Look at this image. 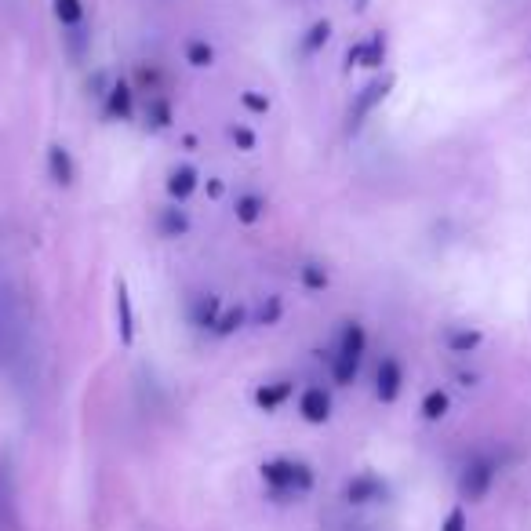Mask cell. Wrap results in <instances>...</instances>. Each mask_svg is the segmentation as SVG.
Wrapping results in <instances>:
<instances>
[{
	"label": "cell",
	"instance_id": "30bf717a",
	"mask_svg": "<svg viewBox=\"0 0 531 531\" xmlns=\"http://www.w3.org/2000/svg\"><path fill=\"white\" fill-rule=\"evenodd\" d=\"M190 317L197 328H215V321H219V295H197Z\"/></svg>",
	"mask_w": 531,
	"mask_h": 531
},
{
	"label": "cell",
	"instance_id": "f1b7e54d",
	"mask_svg": "<svg viewBox=\"0 0 531 531\" xmlns=\"http://www.w3.org/2000/svg\"><path fill=\"white\" fill-rule=\"evenodd\" d=\"M233 139H237L241 150H251V146H255V135H251L248 128H233Z\"/></svg>",
	"mask_w": 531,
	"mask_h": 531
},
{
	"label": "cell",
	"instance_id": "8fae6325",
	"mask_svg": "<svg viewBox=\"0 0 531 531\" xmlns=\"http://www.w3.org/2000/svg\"><path fill=\"white\" fill-rule=\"evenodd\" d=\"M106 113L113 121H128L131 117V88L128 84H113L110 95H106Z\"/></svg>",
	"mask_w": 531,
	"mask_h": 531
},
{
	"label": "cell",
	"instance_id": "603a6c76",
	"mask_svg": "<svg viewBox=\"0 0 531 531\" xmlns=\"http://www.w3.org/2000/svg\"><path fill=\"white\" fill-rule=\"evenodd\" d=\"M150 121H153V128H168V124H171L168 102H164V99H153L150 102Z\"/></svg>",
	"mask_w": 531,
	"mask_h": 531
},
{
	"label": "cell",
	"instance_id": "2e32d148",
	"mask_svg": "<svg viewBox=\"0 0 531 531\" xmlns=\"http://www.w3.org/2000/svg\"><path fill=\"white\" fill-rule=\"evenodd\" d=\"M55 19L62 22V26H81L84 19V8H81V0H55Z\"/></svg>",
	"mask_w": 531,
	"mask_h": 531
},
{
	"label": "cell",
	"instance_id": "ac0fdd59",
	"mask_svg": "<svg viewBox=\"0 0 531 531\" xmlns=\"http://www.w3.org/2000/svg\"><path fill=\"white\" fill-rule=\"evenodd\" d=\"M422 415H426L430 422L444 419V415H448V393H441V390L426 393V401H422Z\"/></svg>",
	"mask_w": 531,
	"mask_h": 531
},
{
	"label": "cell",
	"instance_id": "52a82bcc",
	"mask_svg": "<svg viewBox=\"0 0 531 531\" xmlns=\"http://www.w3.org/2000/svg\"><path fill=\"white\" fill-rule=\"evenodd\" d=\"M346 499L350 502H375V499H386V484L379 481V477H371V473H361V477H353L350 484H346Z\"/></svg>",
	"mask_w": 531,
	"mask_h": 531
},
{
	"label": "cell",
	"instance_id": "44dd1931",
	"mask_svg": "<svg viewBox=\"0 0 531 531\" xmlns=\"http://www.w3.org/2000/svg\"><path fill=\"white\" fill-rule=\"evenodd\" d=\"M262 215V201L255 197V193H248V197H241L237 201V219L241 222H255Z\"/></svg>",
	"mask_w": 531,
	"mask_h": 531
},
{
	"label": "cell",
	"instance_id": "7c38bea8",
	"mask_svg": "<svg viewBox=\"0 0 531 531\" xmlns=\"http://www.w3.org/2000/svg\"><path fill=\"white\" fill-rule=\"evenodd\" d=\"M48 171H51V179L59 182V186H70V182H73V161H70V153L62 150V146H51V150H48Z\"/></svg>",
	"mask_w": 531,
	"mask_h": 531
},
{
	"label": "cell",
	"instance_id": "277c9868",
	"mask_svg": "<svg viewBox=\"0 0 531 531\" xmlns=\"http://www.w3.org/2000/svg\"><path fill=\"white\" fill-rule=\"evenodd\" d=\"M491 481H495V462H491V459H473L470 466L462 470V477H459L462 499H470V502L484 499V495H488V488H491Z\"/></svg>",
	"mask_w": 531,
	"mask_h": 531
},
{
	"label": "cell",
	"instance_id": "f546056e",
	"mask_svg": "<svg viewBox=\"0 0 531 531\" xmlns=\"http://www.w3.org/2000/svg\"><path fill=\"white\" fill-rule=\"evenodd\" d=\"M0 350H4V310H0Z\"/></svg>",
	"mask_w": 531,
	"mask_h": 531
},
{
	"label": "cell",
	"instance_id": "7a4b0ae2",
	"mask_svg": "<svg viewBox=\"0 0 531 531\" xmlns=\"http://www.w3.org/2000/svg\"><path fill=\"white\" fill-rule=\"evenodd\" d=\"M262 481L270 484L277 495H306V491L313 488V473H310V466H302V462L277 459L262 466Z\"/></svg>",
	"mask_w": 531,
	"mask_h": 531
},
{
	"label": "cell",
	"instance_id": "d4e9b609",
	"mask_svg": "<svg viewBox=\"0 0 531 531\" xmlns=\"http://www.w3.org/2000/svg\"><path fill=\"white\" fill-rule=\"evenodd\" d=\"M302 281H306V288H324V284H328V277H324L317 266H302Z\"/></svg>",
	"mask_w": 531,
	"mask_h": 531
},
{
	"label": "cell",
	"instance_id": "4316f807",
	"mask_svg": "<svg viewBox=\"0 0 531 531\" xmlns=\"http://www.w3.org/2000/svg\"><path fill=\"white\" fill-rule=\"evenodd\" d=\"M8 510H11V499H8V488H4V477H0V528L8 524Z\"/></svg>",
	"mask_w": 531,
	"mask_h": 531
},
{
	"label": "cell",
	"instance_id": "3957f363",
	"mask_svg": "<svg viewBox=\"0 0 531 531\" xmlns=\"http://www.w3.org/2000/svg\"><path fill=\"white\" fill-rule=\"evenodd\" d=\"M390 88H393V77H375V81H368L357 91V99L350 106V131H361V124L368 121V113L390 95Z\"/></svg>",
	"mask_w": 531,
	"mask_h": 531
},
{
	"label": "cell",
	"instance_id": "484cf974",
	"mask_svg": "<svg viewBox=\"0 0 531 531\" xmlns=\"http://www.w3.org/2000/svg\"><path fill=\"white\" fill-rule=\"evenodd\" d=\"M277 317H281V302L270 299V306H262L259 321H262V324H273V321H277Z\"/></svg>",
	"mask_w": 531,
	"mask_h": 531
},
{
	"label": "cell",
	"instance_id": "9a60e30c",
	"mask_svg": "<svg viewBox=\"0 0 531 531\" xmlns=\"http://www.w3.org/2000/svg\"><path fill=\"white\" fill-rule=\"evenodd\" d=\"M331 37V22H313L310 33L302 37V55H317Z\"/></svg>",
	"mask_w": 531,
	"mask_h": 531
},
{
	"label": "cell",
	"instance_id": "4fadbf2b",
	"mask_svg": "<svg viewBox=\"0 0 531 531\" xmlns=\"http://www.w3.org/2000/svg\"><path fill=\"white\" fill-rule=\"evenodd\" d=\"M197 190V171L193 168H179V171H171V179H168V193L175 197V201H186L190 193Z\"/></svg>",
	"mask_w": 531,
	"mask_h": 531
},
{
	"label": "cell",
	"instance_id": "9c48e42d",
	"mask_svg": "<svg viewBox=\"0 0 531 531\" xmlns=\"http://www.w3.org/2000/svg\"><path fill=\"white\" fill-rule=\"evenodd\" d=\"M117 328H121V342L131 346L135 342V310H131V295H128V284H117Z\"/></svg>",
	"mask_w": 531,
	"mask_h": 531
},
{
	"label": "cell",
	"instance_id": "83f0119b",
	"mask_svg": "<svg viewBox=\"0 0 531 531\" xmlns=\"http://www.w3.org/2000/svg\"><path fill=\"white\" fill-rule=\"evenodd\" d=\"M244 106H248V110H255V113H266V110H270V102L262 99V95H251V91L244 95Z\"/></svg>",
	"mask_w": 531,
	"mask_h": 531
},
{
	"label": "cell",
	"instance_id": "5b68a950",
	"mask_svg": "<svg viewBox=\"0 0 531 531\" xmlns=\"http://www.w3.org/2000/svg\"><path fill=\"white\" fill-rule=\"evenodd\" d=\"M382 59H386V37H382V33H375V37H368L364 44H353V48L346 51V62H350V66H382Z\"/></svg>",
	"mask_w": 531,
	"mask_h": 531
},
{
	"label": "cell",
	"instance_id": "7402d4cb",
	"mask_svg": "<svg viewBox=\"0 0 531 531\" xmlns=\"http://www.w3.org/2000/svg\"><path fill=\"white\" fill-rule=\"evenodd\" d=\"M186 59H190L193 66H211V59H215V55H211V48L204 41H190V48H186Z\"/></svg>",
	"mask_w": 531,
	"mask_h": 531
},
{
	"label": "cell",
	"instance_id": "8992f818",
	"mask_svg": "<svg viewBox=\"0 0 531 531\" xmlns=\"http://www.w3.org/2000/svg\"><path fill=\"white\" fill-rule=\"evenodd\" d=\"M401 382H404L401 364L393 361V357H386V361L379 364V386H375V393H379V401H382V404L397 401V393H401Z\"/></svg>",
	"mask_w": 531,
	"mask_h": 531
},
{
	"label": "cell",
	"instance_id": "ffe728a7",
	"mask_svg": "<svg viewBox=\"0 0 531 531\" xmlns=\"http://www.w3.org/2000/svg\"><path fill=\"white\" fill-rule=\"evenodd\" d=\"M241 324H244V310H226L219 321H215V328H211V331H215V335H233V331L241 328Z\"/></svg>",
	"mask_w": 531,
	"mask_h": 531
},
{
	"label": "cell",
	"instance_id": "6da1fadb",
	"mask_svg": "<svg viewBox=\"0 0 531 531\" xmlns=\"http://www.w3.org/2000/svg\"><path fill=\"white\" fill-rule=\"evenodd\" d=\"M364 346H368V335H364L361 324H346V331H342L339 339V353H335V368H331L339 386H350L357 379V371H361V361H364Z\"/></svg>",
	"mask_w": 531,
	"mask_h": 531
},
{
	"label": "cell",
	"instance_id": "d6986e66",
	"mask_svg": "<svg viewBox=\"0 0 531 531\" xmlns=\"http://www.w3.org/2000/svg\"><path fill=\"white\" fill-rule=\"evenodd\" d=\"M448 346L455 353H470L473 346H481V331H451Z\"/></svg>",
	"mask_w": 531,
	"mask_h": 531
},
{
	"label": "cell",
	"instance_id": "e0dca14e",
	"mask_svg": "<svg viewBox=\"0 0 531 531\" xmlns=\"http://www.w3.org/2000/svg\"><path fill=\"white\" fill-rule=\"evenodd\" d=\"M288 393H291L288 382H273V386H262V390L255 393V401H259V408L273 411V408H277V404L284 401V397H288Z\"/></svg>",
	"mask_w": 531,
	"mask_h": 531
},
{
	"label": "cell",
	"instance_id": "5bb4252c",
	"mask_svg": "<svg viewBox=\"0 0 531 531\" xmlns=\"http://www.w3.org/2000/svg\"><path fill=\"white\" fill-rule=\"evenodd\" d=\"M186 230H190L186 211H182V208H164L161 211V233H164V237H182Z\"/></svg>",
	"mask_w": 531,
	"mask_h": 531
},
{
	"label": "cell",
	"instance_id": "ba28073f",
	"mask_svg": "<svg viewBox=\"0 0 531 531\" xmlns=\"http://www.w3.org/2000/svg\"><path fill=\"white\" fill-rule=\"evenodd\" d=\"M299 411H302V419L306 422H328L331 415V397L324 390H306L302 393V401H299Z\"/></svg>",
	"mask_w": 531,
	"mask_h": 531
},
{
	"label": "cell",
	"instance_id": "cb8c5ba5",
	"mask_svg": "<svg viewBox=\"0 0 531 531\" xmlns=\"http://www.w3.org/2000/svg\"><path fill=\"white\" fill-rule=\"evenodd\" d=\"M441 531H470V528H466V513H462L459 506H455V510H451L448 517H444Z\"/></svg>",
	"mask_w": 531,
	"mask_h": 531
}]
</instances>
